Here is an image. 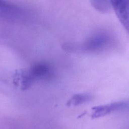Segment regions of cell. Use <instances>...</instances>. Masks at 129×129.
<instances>
[{
	"label": "cell",
	"mask_w": 129,
	"mask_h": 129,
	"mask_svg": "<svg viewBox=\"0 0 129 129\" xmlns=\"http://www.w3.org/2000/svg\"><path fill=\"white\" fill-rule=\"evenodd\" d=\"M93 96L88 93H79L73 95L67 101L68 106H78L87 103L92 99Z\"/></svg>",
	"instance_id": "5b68a950"
},
{
	"label": "cell",
	"mask_w": 129,
	"mask_h": 129,
	"mask_svg": "<svg viewBox=\"0 0 129 129\" xmlns=\"http://www.w3.org/2000/svg\"><path fill=\"white\" fill-rule=\"evenodd\" d=\"M120 22L129 33V0H109Z\"/></svg>",
	"instance_id": "277c9868"
},
{
	"label": "cell",
	"mask_w": 129,
	"mask_h": 129,
	"mask_svg": "<svg viewBox=\"0 0 129 129\" xmlns=\"http://www.w3.org/2000/svg\"><path fill=\"white\" fill-rule=\"evenodd\" d=\"M91 117H101L111 113L129 110V101H121L98 105L92 108Z\"/></svg>",
	"instance_id": "3957f363"
},
{
	"label": "cell",
	"mask_w": 129,
	"mask_h": 129,
	"mask_svg": "<svg viewBox=\"0 0 129 129\" xmlns=\"http://www.w3.org/2000/svg\"><path fill=\"white\" fill-rule=\"evenodd\" d=\"M110 43L109 35L106 32H99L94 34L81 43H66L63 47L68 51L94 53L105 49Z\"/></svg>",
	"instance_id": "6da1fadb"
},
{
	"label": "cell",
	"mask_w": 129,
	"mask_h": 129,
	"mask_svg": "<svg viewBox=\"0 0 129 129\" xmlns=\"http://www.w3.org/2000/svg\"><path fill=\"white\" fill-rule=\"evenodd\" d=\"M0 9L5 11L14 10L13 7L6 0H0Z\"/></svg>",
	"instance_id": "8992f818"
},
{
	"label": "cell",
	"mask_w": 129,
	"mask_h": 129,
	"mask_svg": "<svg viewBox=\"0 0 129 129\" xmlns=\"http://www.w3.org/2000/svg\"><path fill=\"white\" fill-rule=\"evenodd\" d=\"M25 76L31 85L37 79H49L52 77L53 71L52 66L47 62L35 64L28 71H24Z\"/></svg>",
	"instance_id": "7a4b0ae2"
}]
</instances>
